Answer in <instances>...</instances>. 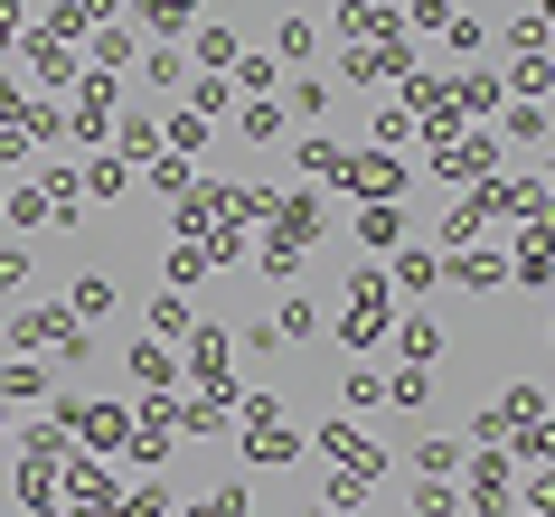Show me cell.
<instances>
[{"label": "cell", "instance_id": "cell-1", "mask_svg": "<svg viewBox=\"0 0 555 517\" xmlns=\"http://www.w3.org/2000/svg\"><path fill=\"white\" fill-rule=\"evenodd\" d=\"M434 170H442V179H462V189H470V179H490V170H499V142H490V132H442Z\"/></svg>", "mask_w": 555, "mask_h": 517}, {"label": "cell", "instance_id": "cell-2", "mask_svg": "<svg viewBox=\"0 0 555 517\" xmlns=\"http://www.w3.org/2000/svg\"><path fill=\"white\" fill-rule=\"evenodd\" d=\"M57 424L76 432V442H94V452H122V442H132V424H122L114 404H66Z\"/></svg>", "mask_w": 555, "mask_h": 517}, {"label": "cell", "instance_id": "cell-3", "mask_svg": "<svg viewBox=\"0 0 555 517\" xmlns=\"http://www.w3.org/2000/svg\"><path fill=\"white\" fill-rule=\"evenodd\" d=\"M104 311H114V283H104V273H76V292H66V320H76V329H94Z\"/></svg>", "mask_w": 555, "mask_h": 517}, {"label": "cell", "instance_id": "cell-4", "mask_svg": "<svg viewBox=\"0 0 555 517\" xmlns=\"http://www.w3.org/2000/svg\"><path fill=\"white\" fill-rule=\"evenodd\" d=\"M442 273H452L462 292H490V283H508V263H499V255H470V245H462V255H442Z\"/></svg>", "mask_w": 555, "mask_h": 517}, {"label": "cell", "instance_id": "cell-5", "mask_svg": "<svg viewBox=\"0 0 555 517\" xmlns=\"http://www.w3.org/2000/svg\"><path fill=\"white\" fill-rule=\"evenodd\" d=\"M358 235H367V245H405V207H396V198H367V207H358Z\"/></svg>", "mask_w": 555, "mask_h": 517}, {"label": "cell", "instance_id": "cell-6", "mask_svg": "<svg viewBox=\"0 0 555 517\" xmlns=\"http://www.w3.org/2000/svg\"><path fill=\"white\" fill-rule=\"evenodd\" d=\"M293 452H301V442H293L283 424H245V461H263V470H283Z\"/></svg>", "mask_w": 555, "mask_h": 517}, {"label": "cell", "instance_id": "cell-7", "mask_svg": "<svg viewBox=\"0 0 555 517\" xmlns=\"http://www.w3.org/2000/svg\"><path fill=\"white\" fill-rule=\"evenodd\" d=\"M546 273H555V217L527 227V245H518V283H546Z\"/></svg>", "mask_w": 555, "mask_h": 517}, {"label": "cell", "instance_id": "cell-8", "mask_svg": "<svg viewBox=\"0 0 555 517\" xmlns=\"http://www.w3.org/2000/svg\"><path fill=\"white\" fill-rule=\"evenodd\" d=\"M470 499H480V508L508 499V452H480V461H470Z\"/></svg>", "mask_w": 555, "mask_h": 517}, {"label": "cell", "instance_id": "cell-9", "mask_svg": "<svg viewBox=\"0 0 555 517\" xmlns=\"http://www.w3.org/2000/svg\"><path fill=\"white\" fill-rule=\"evenodd\" d=\"M132 376H142V386H151V396H160V386H170V348H160V339H142V348H132Z\"/></svg>", "mask_w": 555, "mask_h": 517}, {"label": "cell", "instance_id": "cell-10", "mask_svg": "<svg viewBox=\"0 0 555 517\" xmlns=\"http://www.w3.org/2000/svg\"><path fill=\"white\" fill-rule=\"evenodd\" d=\"M122 160H160V122H151V114L122 122Z\"/></svg>", "mask_w": 555, "mask_h": 517}, {"label": "cell", "instance_id": "cell-11", "mask_svg": "<svg viewBox=\"0 0 555 517\" xmlns=\"http://www.w3.org/2000/svg\"><path fill=\"white\" fill-rule=\"evenodd\" d=\"M301 170H311V179H349V151H339V142H301Z\"/></svg>", "mask_w": 555, "mask_h": 517}, {"label": "cell", "instance_id": "cell-12", "mask_svg": "<svg viewBox=\"0 0 555 517\" xmlns=\"http://www.w3.org/2000/svg\"><path fill=\"white\" fill-rule=\"evenodd\" d=\"M0 396H10V404H38V396H48V367H0Z\"/></svg>", "mask_w": 555, "mask_h": 517}, {"label": "cell", "instance_id": "cell-13", "mask_svg": "<svg viewBox=\"0 0 555 517\" xmlns=\"http://www.w3.org/2000/svg\"><path fill=\"white\" fill-rule=\"evenodd\" d=\"M396 283H405V292L442 283V255H424V245H414V255H396Z\"/></svg>", "mask_w": 555, "mask_h": 517}, {"label": "cell", "instance_id": "cell-14", "mask_svg": "<svg viewBox=\"0 0 555 517\" xmlns=\"http://www.w3.org/2000/svg\"><path fill=\"white\" fill-rule=\"evenodd\" d=\"M10 227H57V207H48V189H20V198H10Z\"/></svg>", "mask_w": 555, "mask_h": 517}, {"label": "cell", "instance_id": "cell-15", "mask_svg": "<svg viewBox=\"0 0 555 517\" xmlns=\"http://www.w3.org/2000/svg\"><path fill=\"white\" fill-rule=\"evenodd\" d=\"M405 358H414V367H434V358H442V329H434V320H405Z\"/></svg>", "mask_w": 555, "mask_h": 517}, {"label": "cell", "instance_id": "cell-16", "mask_svg": "<svg viewBox=\"0 0 555 517\" xmlns=\"http://www.w3.org/2000/svg\"><path fill=\"white\" fill-rule=\"evenodd\" d=\"M452 104H470V114H499V76H462V86H452Z\"/></svg>", "mask_w": 555, "mask_h": 517}, {"label": "cell", "instance_id": "cell-17", "mask_svg": "<svg viewBox=\"0 0 555 517\" xmlns=\"http://www.w3.org/2000/svg\"><path fill=\"white\" fill-rule=\"evenodd\" d=\"M151 329H160V339H179V329H189V301H179V292H160V301H151Z\"/></svg>", "mask_w": 555, "mask_h": 517}, {"label": "cell", "instance_id": "cell-18", "mask_svg": "<svg viewBox=\"0 0 555 517\" xmlns=\"http://www.w3.org/2000/svg\"><path fill=\"white\" fill-rule=\"evenodd\" d=\"M546 122H555L546 104H518V114H508V142H546Z\"/></svg>", "mask_w": 555, "mask_h": 517}, {"label": "cell", "instance_id": "cell-19", "mask_svg": "<svg viewBox=\"0 0 555 517\" xmlns=\"http://www.w3.org/2000/svg\"><path fill=\"white\" fill-rule=\"evenodd\" d=\"M452 461H462V452H452V442H442V432H434V442H414V470H424V480H442V470H452Z\"/></svg>", "mask_w": 555, "mask_h": 517}, {"label": "cell", "instance_id": "cell-20", "mask_svg": "<svg viewBox=\"0 0 555 517\" xmlns=\"http://www.w3.org/2000/svg\"><path fill=\"white\" fill-rule=\"evenodd\" d=\"M293 114H301V122L330 114V86H321V76H301V86H293Z\"/></svg>", "mask_w": 555, "mask_h": 517}, {"label": "cell", "instance_id": "cell-21", "mask_svg": "<svg viewBox=\"0 0 555 517\" xmlns=\"http://www.w3.org/2000/svg\"><path fill=\"white\" fill-rule=\"evenodd\" d=\"M189 517H245V489H235V480H227V489H207V499H198Z\"/></svg>", "mask_w": 555, "mask_h": 517}, {"label": "cell", "instance_id": "cell-22", "mask_svg": "<svg viewBox=\"0 0 555 517\" xmlns=\"http://www.w3.org/2000/svg\"><path fill=\"white\" fill-rule=\"evenodd\" d=\"M189 10H198V0H142V20H151V29H189Z\"/></svg>", "mask_w": 555, "mask_h": 517}, {"label": "cell", "instance_id": "cell-23", "mask_svg": "<svg viewBox=\"0 0 555 517\" xmlns=\"http://www.w3.org/2000/svg\"><path fill=\"white\" fill-rule=\"evenodd\" d=\"M273 48H283V57H311V48H321V29H311V20H283V38H273Z\"/></svg>", "mask_w": 555, "mask_h": 517}, {"label": "cell", "instance_id": "cell-24", "mask_svg": "<svg viewBox=\"0 0 555 517\" xmlns=\"http://www.w3.org/2000/svg\"><path fill=\"white\" fill-rule=\"evenodd\" d=\"M283 132V104H245V142H273Z\"/></svg>", "mask_w": 555, "mask_h": 517}, {"label": "cell", "instance_id": "cell-25", "mask_svg": "<svg viewBox=\"0 0 555 517\" xmlns=\"http://www.w3.org/2000/svg\"><path fill=\"white\" fill-rule=\"evenodd\" d=\"M386 396H396V404H434V376H424V367H405L396 386H386Z\"/></svg>", "mask_w": 555, "mask_h": 517}, {"label": "cell", "instance_id": "cell-26", "mask_svg": "<svg viewBox=\"0 0 555 517\" xmlns=\"http://www.w3.org/2000/svg\"><path fill=\"white\" fill-rule=\"evenodd\" d=\"M114 517H170V499L160 489H132V499H114Z\"/></svg>", "mask_w": 555, "mask_h": 517}, {"label": "cell", "instance_id": "cell-27", "mask_svg": "<svg viewBox=\"0 0 555 517\" xmlns=\"http://www.w3.org/2000/svg\"><path fill=\"white\" fill-rule=\"evenodd\" d=\"M508 86H518V94H546V86H555V66H546V57H518V76H508Z\"/></svg>", "mask_w": 555, "mask_h": 517}, {"label": "cell", "instance_id": "cell-28", "mask_svg": "<svg viewBox=\"0 0 555 517\" xmlns=\"http://www.w3.org/2000/svg\"><path fill=\"white\" fill-rule=\"evenodd\" d=\"M29 283V255H20V245H10V255H0V301H10V292Z\"/></svg>", "mask_w": 555, "mask_h": 517}, {"label": "cell", "instance_id": "cell-29", "mask_svg": "<svg viewBox=\"0 0 555 517\" xmlns=\"http://www.w3.org/2000/svg\"><path fill=\"white\" fill-rule=\"evenodd\" d=\"M527 517H555V480H527Z\"/></svg>", "mask_w": 555, "mask_h": 517}, {"label": "cell", "instance_id": "cell-30", "mask_svg": "<svg viewBox=\"0 0 555 517\" xmlns=\"http://www.w3.org/2000/svg\"><path fill=\"white\" fill-rule=\"evenodd\" d=\"M0 122H20V86L10 76H0Z\"/></svg>", "mask_w": 555, "mask_h": 517}, {"label": "cell", "instance_id": "cell-31", "mask_svg": "<svg viewBox=\"0 0 555 517\" xmlns=\"http://www.w3.org/2000/svg\"><path fill=\"white\" fill-rule=\"evenodd\" d=\"M10 29H20V0H0V38H10Z\"/></svg>", "mask_w": 555, "mask_h": 517}, {"label": "cell", "instance_id": "cell-32", "mask_svg": "<svg viewBox=\"0 0 555 517\" xmlns=\"http://www.w3.org/2000/svg\"><path fill=\"white\" fill-rule=\"evenodd\" d=\"M537 20H546V29H555V0H537Z\"/></svg>", "mask_w": 555, "mask_h": 517}, {"label": "cell", "instance_id": "cell-33", "mask_svg": "<svg viewBox=\"0 0 555 517\" xmlns=\"http://www.w3.org/2000/svg\"><path fill=\"white\" fill-rule=\"evenodd\" d=\"M311 517H339V508H311Z\"/></svg>", "mask_w": 555, "mask_h": 517}, {"label": "cell", "instance_id": "cell-34", "mask_svg": "<svg viewBox=\"0 0 555 517\" xmlns=\"http://www.w3.org/2000/svg\"><path fill=\"white\" fill-rule=\"evenodd\" d=\"M546 170H555V160H546Z\"/></svg>", "mask_w": 555, "mask_h": 517}]
</instances>
